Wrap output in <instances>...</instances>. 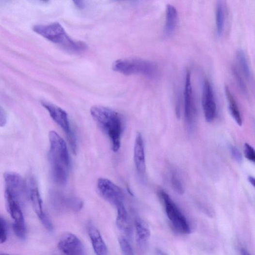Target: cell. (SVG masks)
<instances>
[{
    "label": "cell",
    "instance_id": "cell-16",
    "mask_svg": "<svg viewBox=\"0 0 255 255\" xmlns=\"http://www.w3.org/2000/svg\"><path fill=\"white\" fill-rule=\"evenodd\" d=\"M88 233L96 255H109L107 246L100 232L92 223L88 224Z\"/></svg>",
    "mask_w": 255,
    "mask_h": 255
},
{
    "label": "cell",
    "instance_id": "cell-14",
    "mask_svg": "<svg viewBox=\"0 0 255 255\" xmlns=\"http://www.w3.org/2000/svg\"><path fill=\"white\" fill-rule=\"evenodd\" d=\"M185 117L186 122L190 127L194 123L195 108L192 87L191 82V71H187L185 86Z\"/></svg>",
    "mask_w": 255,
    "mask_h": 255
},
{
    "label": "cell",
    "instance_id": "cell-26",
    "mask_svg": "<svg viewBox=\"0 0 255 255\" xmlns=\"http://www.w3.org/2000/svg\"><path fill=\"white\" fill-rule=\"evenodd\" d=\"M8 230L6 223L0 217V244L5 243L7 239Z\"/></svg>",
    "mask_w": 255,
    "mask_h": 255
},
{
    "label": "cell",
    "instance_id": "cell-34",
    "mask_svg": "<svg viewBox=\"0 0 255 255\" xmlns=\"http://www.w3.org/2000/svg\"><path fill=\"white\" fill-rule=\"evenodd\" d=\"M0 255H10L6 254H0Z\"/></svg>",
    "mask_w": 255,
    "mask_h": 255
},
{
    "label": "cell",
    "instance_id": "cell-18",
    "mask_svg": "<svg viewBox=\"0 0 255 255\" xmlns=\"http://www.w3.org/2000/svg\"><path fill=\"white\" fill-rule=\"evenodd\" d=\"M116 208L117 212L116 218L117 227L128 238H131L133 234L132 225L125 204H121Z\"/></svg>",
    "mask_w": 255,
    "mask_h": 255
},
{
    "label": "cell",
    "instance_id": "cell-28",
    "mask_svg": "<svg viewBox=\"0 0 255 255\" xmlns=\"http://www.w3.org/2000/svg\"><path fill=\"white\" fill-rule=\"evenodd\" d=\"M229 150L233 159L239 163H240L242 161V156L238 148H236L233 145H230Z\"/></svg>",
    "mask_w": 255,
    "mask_h": 255
},
{
    "label": "cell",
    "instance_id": "cell-6",
    "mask_svg": "<svg viewBox=\"0 0 255 255\" xmlns=\"http://www.w3.org/2000/svg\"><path fill=\"white\" fill-rule=\"evenodd\" d=\"M50 117L64 131L70 144L73 152H77V141L69 123L67 113L61 108L47 102H42Z\"/></svg>",
    "mask_w": 255,
    "mask_h": 255
},
{
    "label": "cell",
    "instance_id": "cell-5",
    "mask_svg": "<svg viewBox=\"0 0 255 255\" xmlns=\"http://www.w3.org/2000/svg\"><path fill=\"white\" fill-rule=\"evenodd\" d=\"M159 195L165 207L169 220L175 229L182 234H190L191 228L186 217L170 195L163 191H159Z\"/></svg>",
    "mask_w": 255,
    "mask_h": 255
},
{
    "label": "cell",
    "instance_id": "cell-13",
    "mask_svg": "<svg viewBox=\"0 0 255 255\" xmlns=\"http://www.w3.org/2000/svg\"><path fill=\"white\" fill-rule=\"evenodd\" d=\"M59 250L66 255H85L84 246L78 237L65 233L58 243Z\"/></svg>",
    "mask_w": 255,
    "mask_h": 255
},
{
    "label": "cell",
    "instance_id": "cell-2",
    "mask_svg": "<svg viewBox=\"0 0 255 255\" xmlns=\"http://www.w3.org/2000/svg\"><path fill=\"white\" fill-rule=\"evenodd\" d=\"M90 113L100 129L110 140L113 151L117 152L121 147L123 130L121 115L110 108L99 105L92 107Z\"/></svg>",
    "mask_w": 255,
    "mask_h": 255
},
{
    "label": "cell",
    "instance_id": "cell-3",
    "mask_svg": "<svg viewBox=\"0 0 255 255\" xmlns=\"http://www.w3.org/2000/svg\"><path fill=\"white\" fill-rule=\"evenodd\" d=\"M33 30L48 41L59 45L69 52L79 53L88 48L85 43L72 39L59 23L35 25L33 27Z\"/></svg>",
    "mask_w": 255,
    "mask_h": 255
},
{
    "label": "cell",
    "instance_id": "cell-10",
    "mask_svg": "<svg viewBox=\"0 0 255 255\" xmlns=\"http://www.w3.org/2000/svg\"><path fill=\"white\" fill-rule=\"evenodd\" d=\"M6 185L5 191L16 199L20 204L26 201L28 195L27 183L19 174L9 172L4 175Z\"/></svg>",
    "mask_w": 255,
    "mask_h": 255
},
{
    "label": "cell",
    "instance_id": "cell-12",
    "mask_svg": "<svg viewBox=\"0 0 255 255\" xmlns=\"http://www.w3.org/2000/svg\"><path fill=\"white\" fill-rule=\"evenodd\" d=\"M202 106L206 121L212 122L216 115L217 105L213 88L207 80L203 85Z\"/></svg>",
    "mask_w": 255,
    "mask_h": 255
},
{
    "label": "cell",
    "instance_id": "cell-21",
    "mask_svg": "<svg viewBox=\"0 0 255 255\" xmlns=\"http://www.w3.org/2000/svg\"><path fill=\"white\" fill-rule=\"evenodd\" d=\"M215 12L216 32L218 37H221L224 32L226 21L225 9L223 1L217 2Z\"/></svg>",
    "mask_w": 255,
    "mask_h": 255
},
{
    "label": "cell",
    "instance_id": "cell-30",
    "mask_svg": "<svg viewBox=\"0 0 255 255\" xmlns=\"http://www.w3.org/2000/svg\"><path fill=\"white\" fill-rule=\"evenodd\" d=\"M74 3L76 7L79 9H83L85 6L84 2L82 1H74Z\"/></svg>",
    "mask_w": 255,
    "mask_h": 255
},
{
    "label": "cell",
    "instance_id": "cell-23",
    "mask_svg": "<svg viewBox=\"0 0 255 255\" xmlns=\"http://www.w3.org/2000/svg\"><path fill=\"white\" fill-rule=\"evenodd\" d=\"M232 71L237 85H238L241 92L246 96H248L249 93L247 85L242 78L241 72L236 66H232Z\"/></svg>",
    "mask_w": 255,
    "mask_h": 255
},
{
    "label": "cell",
    "instance_id": "cell-19",
    "mask_svg": "<svg viewBox=\"0 0 255 255\" xmlns=\"http://www.w3.org/2000/svg\"><path fill=\"white\" fill-rule=\"evenodd\" d=\"M178 14L176 8L171 4L167 5L166 9V22L165 32L166 35H171L175 31L178 24Z\"/></svg>",
    "mask_w": 255,
    "mask_h": 255
},
{
    "label": "cell",
    "instance_id": "cell-27",
    "mask_svg": "<svg viewBox=\"0 0 255 255\" xmlns=\"http://www.w3.org/2000/svg\"><path fill=\"white\" fill-rule=\"evenodd\" d=\"M244 155L251 162L255 161V152L253 147L248 143L244 144Z\"/></svg>",
    "mask_w": 255,
    "mask_h": 255
},
{
    "label": "cell",
    "instance_id": "cell-33",
    "mask_svg": "<svg viewBox=\"0 0 255 255\" xmlns=\"http://www.w3.org/2000/svg\"><path fill=\"white\" fill-rule=\"evenodd\" d=\"M241 255H251L248 251L245 249H242L241 251Z\"/></svg>",
    "mask_w": 255,
    "mask_h": 255
},
{
    "label": "cell",
    "instance_id": "cell-8",
    "mask_svg": "<svg viewBox=\"0 0 255 255\" xmlns=\"http://www.w3.org/2000/svg\"><path fill=\"white\" fill-rule=\"evenodd\" d=\"M27 186L28 195L34 211L45 227L49 231H52L53 225L44 211L42 198L37 183L34 178L31 177L27 181Z\"/></svg>",
    "mask_w": 255,
    "mask_h": 255
},
{
    "label": "cell",
    "instance_id": "cell-15",
    "mask_svg": "<svg viewBox=\"0 0 255 255\" xmlns=\"http://www.w3.org/2000/svg\"><path fill=\"white\" fill-rule=\"evenodd\" d=\"M134 225L137 247L139 252L143 253L150 238V227L146 222L139 217L136 218Z\"/></svg>",
    "mask_w": 255,
    "mask_h": 255
},
{
    "label": "cell",
    "instance_id": "cell-20",
    "mask_svg": "<svg viewBox=\"0 0 255 255\" xmlns=\"http://www.w3.org/2000/svg\"><path fill=\"white\" fill-rule=\"evenodd\" d=\"M224 90L230 114L236 123L239 126H241L243 123L242 118L238 103L228 86H225Z\"/></svg>",
    "mask_w": 255,
    "mask_h": 255
},
{
    "label": "cell",
    "instance_id": "cell-24",
    "mask_svg": "<svg viewBox=\"0 0 255 255\" xmlns=\"http://www.w3.org/2000/svg\"><path fill=\"white\" fill-rule=\"evenodd\" d=\"M171 184L174 190L179 194H183L185 188L183 182L175 172H173L171 176Z\"/></svg>",
    "mask_w": 255,
    "mask_h": 255
},
{
    "label": "cell",
    "instance_id": "cell-25",
    "mask_svg": "<svg viewBox=\"0 0 255 255\" xmlns=\"http://www.w3.org/2000/svg\"><path fill=\"white\" fill-rule=\"evenodd\" d=\"M119 245L123 255H135L133 248L124 237H120L118 239Z\"/></svg>",
    "mask_w": 255,
    "mask_h": 255
},
{
    "label": "cell",
    "instance_id": "cell-17",
    "mask_svg": "<svg viewBox=\"0 0 255 255\" xmlns=\"http://www.w3.org/2000/svg\"><path fill=\"white\" fill-rule=\"evenodd\" d=\"M134 161L137 172L143 175L146 171L144 143L142 135L138 133L136 136L134 145Z\"/></svg>",
    "mask_w": 255,
    "mask_h": 255
},
{
    "label": "cell",
    "instance_id": "cell-32",
    "mask_svg": "<svg viewBox=\"0 0 255 255\" xmlns=\"http://www.w3.org/2000/svg\"><path fill=\"white\" fill-rule=\"evenodd\" d=\"M156 255H168L166 253L163 252L159 249H157L156 250Z\"/></svg>",
    "mask_w": 255,
    "mask_h": 255
},
{
    "label": "cell",
    "instance_id": "cell-22",
    "mask_svg": "<svg viewBox=\"0 0 255 255\" xmlns=\"http://www.w3.org/2000/svg\"><path fill=\"white\" fill-rule=\"evenodd\" d=\"M236 58L242 75L249 83H252L253 81V75L245 51L242 49H239L236 53Z\"/></svg>",
    "mask_w": 255,
    "mask_h": 255
},
{
    "label": "cell",
    "instance_id": "cell-31",
    "mask_svg": "<svg viewBox=\"0 0 255 255\" xmlns=\"http://www.w3.org/2000/svg\"><path fill=\"white\" fill-rule=\"evenodd\" d=\"M248 181L250 184L254 187H255V180L254 177L252 176H248Z\"/></svg>",
    "mask_w": 255,
    "mask_h": 255
},
{
    "label": "cell",
    "instance_id": "cell-4",
    "mask_svg": "<svg viewBox=\"0 0 255 255\" xmlns=\"http://www.w3.org/2000/svg\"><path fill=\"white\" fill-rule=\"evenodd\" d=\"M112 68L114 71L127 76L141 75L155 79L159 75L157 64L150 61L139 58L118 60L113 63Z\"/></svg>",
    "mask_w": 255,
    "mask_h": 255
},
{
    "label": "cell",
    "instance_id": "cell-9",
    "mask_svg": "<svg viewBox=\"0 0 255 255\" xmlns=\"http://www.w3.org/2000/svg\"><path fill=\"white\" fill-rule=\"evenodd\" d=\"M97 187L100 195L115 207L124 203L123 191L112 181L100 178L97 181Z\"/></svg>",
    "mask_w": 255,
    "mask_h": 255
},
{
    "label": "cell",
    "instance_id": "cell-7",
    "mask_svg": "<svg viewBox=\"0 0 255 255\" xmlns=\"http://www.w3.org/2000/svg\"><path fill=\"white\" fill-rule=\"evenodd\" d=\"M5 195L8 212L14 221V232L18 238L25 239L27 235V230L21 204L6 191Z\"/></svg>",
    "mask_w": 255,
    "mask_h": 255
},
{
    "label": "cell",
    "instance_id": "cell-1",
    "mask_svg": "<svg viewBox=\"0 0 255 255\" xmlns=\"http://www.w3.org/2000/svg\"><path fill=\"white\" fill-rule=\"evenodd\" d=\"M50 149L48 158L51 175L55 183L65 185L67 181L70 165L69 153L64 140L55 131L49 133Z\"/></svg>",
    "mask_w": 255,
    "mask_h": 255
},
{
    "label": "cell",
    "instance_id": "cell-11",
    "mask_svg": "<svg viewBox=\"0 0 255 255\" xmlns=\"http://www.w3.org/2000/svg\"><path fill=\"white\" fill-rule=\"evenodd\" d=\"M50 201L52 207L59 211L71 210L78 212L83 207L82 200L76 196H67L56 191L49 193Z\"/></svg>",
    "mask_w": 255,
    "mask_h": 255
},
{
    "label": "cell",
    "instance_id": "cell-29",
    "mask_svg": "<svg viewBox=\"0 0 255 255\" xmlns=\"http://www.w3.org/2000/svg\"><path fill=\"white\" fill-rule=\"evenodd\" d=\"M7 122V115L4 109L0 106V127L5 126Z\"/></svg>",
    "mask_w": 255,
    "mask_h": 255
}]
</instances>
